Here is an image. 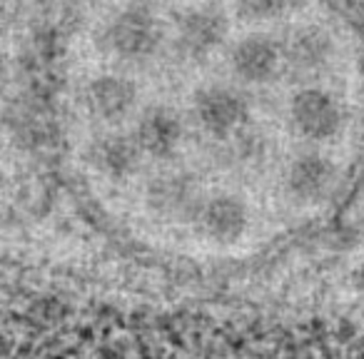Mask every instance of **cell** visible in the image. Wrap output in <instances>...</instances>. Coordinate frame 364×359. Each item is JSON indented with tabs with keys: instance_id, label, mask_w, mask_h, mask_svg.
<instances>
[{
	"instance_id": "cell-4",
	"label": "cell",
	"mask_w": 364,
	"mask_h": 359,
	"mask_svg": "<svg viewBox=\"0 0 364 359\" xmlns=\"http://www.w3.org/2000/svg\"><path fill=\"white\" fill-rule=\"evenodd\" d=\"M198 227L215 242H235L247 230V208L235 195H215L200 208Z\"/></svg>"
},
{
	"instance_id": "cell-2",
	"label": "cell",
	"mask_w": 364,
	"mask_h": 359,
	"mask_svg": "<svg viewBox=\"0 0 364 359\" xmlns=\"http://www.w3.org/2000/svg\"><path fill=\"white\" fill-rule=\"evenodd\" d=\"M195 112L208 132L228 135L245 120L247 105L232 87H205L195 95Z\"/></svg>"
},
{
	"instance_id": "cell-6",
	"label": "cell",
	"mask_w": 364,
	"mask_h": 359,
	"mask_svg": "<svg viewBox=\"0 0 364 359\" xmlns=\"http://www.w3.org/2000/svg\"><path fill=\"white\" fill-rule=\"evenodd\" d=\"M279 63V53L274 43L264 36H250L235 45L232 68L240 77L250 82H264L274 75Z\"/></svg>"
},
{
	"instance_id": "cell-10",
	"label": "cell",
	"mask_w": 364,
	"mask_h": 359,
	"mask_svg": "<svg viewBox=\"0 0 364 359\" xmlns=\"http://www.w3.org/2000/svg\"><path fill=\"white\" fill-rule=\"evenodd\" d=\"M140 145L127 135H107L92 147V162L110 177H125L137 167Z\"/></svg>"
},
{
	"instance_id": "cell-13",
	"label": "cell",
	"mask_w": 364,
	"mask_h": 359,
	"mask_svg": "<svg viewBox=\"0 0 364 359\" xmlns=\"http://www.w3.org/2000/svg\"><path fill=\"white\" fill-rule=\"evenodd\" d=\"M354 284H357L359 289H364V262L359 264V269L354 272Z\"/></svg>"
},
{
	"instance_id": "cell-1",
	"label": "cell",
	"mask_w": 364,
	"mask_h": 359,
	"mask_svg": "<svg viewBox=\"0 0 364 359\" xmlns=\"http://www.w3.org/2000/svg\"><path fill=\"white\" fill-rule=\"evenodd\" d=\"M289 115H292L294 127L312 140H327V137L337 135L339 122H342L334 97L324 90H314V87L294 95Z\"/></svg>"
},
{
	"instance_id": "cell-8",
	"label": "cell",
	"mask_w": 364,
	"mask_h": 359,
	"mask_svg": "<svg viewBox=\"0 0 364 359\" xmlns=\"http://www.w3.org/2000/svg\"><path fill=\"white\" fill-rule=\"evenodd\" d=\"M135 100V85L120 75H102L87 87V102H90L92 112H97L105 120H120L122 115L130 112Z\"/></svg>"
},
{
	"instance_id": "cell-9",
	"label": "cell",
	"mask_w": 364,
	"mask_h": 359,
	"mask_svg": "<svg viewBox=\"0 0 364 359\" xmlns=\"http://www.w3.org/2000/svg\"><path fill=\"white\" fill-rule=\"evenodd\" d=\"M225 36V21L215 11H195L180 21L177 45L188 55H203L213 50Z\"/></svg>"
},
{
	"instance_id": "cell-7",
	"label": "cell",
	"mask_w": 364,
	"mask_h": 359,
	"mask_svg": "<svg viewBox=\"0 0 364 359\" xmlns=\"http://www.w3.org/2000/svg\"><path fill=\"white\" fill-rule=\"evenodd\" d=\"M334 165L322 155H302L292 162L287 175V185L294 198L317 200L327 195L334 185Z\"/></svg>"
},
{
	"instance_id": "cell-3",
	"label": "cell",
	"mask_w": 364,
	"mask_h": 359,
	"mask_svg": "<svg viewBox=\"0 0 364 359\" xmlns=\"http://www.w3.org/2000/svg\"><path fill=\"white\" fill-rule=\"evenodd\" d=\"M110 45L122 58H147L160 45V31L150 13L127 11L110 28Z\"/></svg>"
},
{
	"instance_id": "cell-12",
	"label": "cell",
	"mask_w": 364,
	"mask_h": 359,
	"mask_svg": "<svg viewBox=\"0 0 364 359\" xmlns=\"http://www.w3.org/2000/svg\"><path fill=\"white\" fill-rule=\"evenodd\" d=\"M282 3L284 0H247V8L255 16H272L282 8Z\"/></svg>"
},
{
	"instance_id": "cell-11",
	"label": "cell",
	"mask_w": 364,
	"mask_h": 359,
	"mask_svg": "<svg viewBox=\"0 0 364 359\" xmlns=\"http://www.w3.org/2000/svg\"><path fill=\"white\" fill-rule=\"evenodd\" d=\"M329 48V43L322 36H314V33H299L292 43V63L302 68L319 65L324 58V50Z\"/></svg>"
},
{
	"instance_id": "cell-5",
	"label": "cell",
	"mask_w": 364,
	"mask_h": 359,
	"mask_svg": "<svg viewBox=\"0 0 364 359\" xmlns=\"http://www.w3.org/2000/svg\"><path fill=\"white\" fill-rule=\"evenodd\" d=\"M180 117L167 107H150L137 122L135 140L142 152H150L155 157H165L180 142Z\"/></svg>"
}]
</instances>
